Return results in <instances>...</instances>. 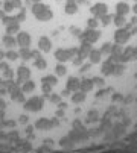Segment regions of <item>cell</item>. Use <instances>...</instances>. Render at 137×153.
I'll list each match as a JSON object with an SVG mask.
<instances>
[{
  "label": "cell",
  "mask_w": 137,
  "mask_h": 153,
  "mask_svg": "<svg viewBox=\"0 0 137 153\" xmlns=\"http://www.w3.org/2000/svg\"><path fill=\"white\" fill-rule=\"evenodd\" d=\"M32 14H34L35 18H38L40 21H47V20H50V18L53 17L52 9H50L47 5H43L41 2L34 5V8H32Z\"/></svg>",
  "instance_id": "6da1fadb"
},
{
  "label": "cell",
  "mask_w": 137,
  "mask_h": 153,
  "mask_svg": "<svg viewBox=\"0 0 137 153\" xmlns=\"http://www.w3.org/2000/svg\"><path fill=\"white\" fill-rule=\"evenodd\" d=\"M76 52H78L76 49H59V50H56L55 58H56L58 61H68L70 58H73V55H75Z\"/></svg>",
  "instance_id": "7a4b0ae2"
},
{
  "label": "cell",
  "mask_w": 137,
  "mask_h": 153,
  "mask_svg": "<svg viewBox=\"0 0 137 153\" xmlns=\"http://www.w3.org/2000/svg\"><path fill=\"white\" fill-rule=\"evenodd\" d=\"M82 39L87 42V44H93L99 39V32L96 29H87L84 33H82Z\"/></svg>",
  "instance_id": "3957f363"
},
{
  "label": "cell",
  "mask_w": 137,
  "mask_h": 153,
  "mask_svg": "<svg viewBox=\"0 0 137 153\" xmlns=\"http://www.w3.org/2000/svg\"><path fill=\"white\" fill-rule=\"evenodd\" d=\"M17 44L21 49H28L31 46V35L28 32H18V35H17Z\"/></svg>",
  "instance_id": "277c9868"
},
{
  "label": "cell",
  "mask_w": 137,
  "mask_h": 153,
  "mask_svg": "<svg viewBox=\"0 0 137 153\" xmlns=\"http://www.w3.org/2000/svg\"><path fill=\"white\" fill-rule=\"evenodd\" d=\"M129 36H131V33L126 30V29H119L116 33H114V41L117 42V44H125V42L129 39Z\"/></svg>",
  "instance_id": "5b68a950"
},
{
  "label": "cell",
  "mask_w": 137,
  "mask_h": 153,
  "mask_svg": "<svg viewBox=\"0 0 137 153\" xmlns=\"http://www.w3.org/2000/svg\"><path fill=\"white\" fill-rule=\"evenodd\" d=\"M108 12V6L105 3H96L95 6H91V14H93L95 17H104L105 14Z\"/></svg>",
  "instance_id": "8992f818"
},
{
  "label": "cell",
  "mask_w": 137,
  "mask_h": 153,
  "mask_svg": "<svg viewBox=\"0 0 137 153\" xmlns=\"http://www.w3.org/2000/svg\"><path fill=\"white\" fill-rule=\"evenodd\" d=\"M38 47H40V50H43V52H49V50L52 49V42H50V39H49L47 36H41V38L38 39Z\"/></svg>",
  "instance_id": "52a82bcc"
},
{
  "label": "cell",
  "mask_w": 137,
  "mask_h": 153,
  "mask_svg": "<svg viewBox=\"0 0 137 153\" xmlns=\"http://www.w3.org/2000/svg\"><path fill=\"white\" fill-rule=\"evenodd\" d=\"M20 6H21L20 0H5V2H3V9H5L6 12H11L12 9L20 8Z\"/></svg>",
  "instance_id": "ba28073f"
},
{
  "label": "cell",
  "mask_w": 137,
  "mask_h": 153,
  "mask_svg": "<svg viewBox=\"0 0 137 153\" xmlns=\"http://www.w3.org/2000/svg\"><path fill=\"white\" fill-rule=\"evenodd\" d=\"M17 76H18V82H25V80H28L29 79V76H31V71L26 68V67H20L18 70H17Z\"/></svg>",
  "instance_id": "9c48e42d"
},
{
  "label": "cell",
  "mask_w": 137,
  "mask_h": 153,
  "mask_svg": "<svg viewBox=\"0 0 137 153\" xmlns=\"http://www.w3.org/2000/svg\"><path fill=\"white\" fill-rule=\"evenodd\" d=\"M116 12H117V15H126L128 12H129V6L125 3V2H120V3H117L116 5Z\"/></svg>",
  "instance_id": "30bf717a"
},
{
  "label": "cell",
  "mask_w": 137,
  "mask_h": 153,
  "mask_svg": "<svg viewBox=\"0 0 137 153\" xmlns=\"http://www.w3.org/2000/svg\"><path fill=\"white\" fill-rule=\"evenodd\" d=\"M101 56H102V52H101V50H91V52H90V55H88L90 61L93 62V64L101 62Z\"/></svg>",
  "instance_id": "8fae6325"
},
{
  "label": "cell",
  "mask_w": 137,
  "mask_h": 153,
  "mask_svg": "<svg viewBox=\"0 0 137 153\" xmlns=\"http://www.w3.org/2000/svg\"><path fill=\"white\" fill-rule=\"evenodd\" d=\"M79 86H81V83H79V80H78V79H75V77L68 79V82H67V88H68V90L76 91V90L79 88Z\"/></svg>",
  "instance_id": "7c38bea8"
},
{
  "label": "cell",
  "mask_w": 137,
  "mask_h": 153,
  "mask_svg": "<svg viewBox=\"0 0 137 153\" xmlns=\"http://www.w3.org/2000/svg\"><path fill=\"white\" fill-rule=\"evenodd\" d=\"M15 42H17V39L12 38L11 35H5V36H3V44H5L6 47H12V46H15Z\"/></svg>",
  "instance_id": "4fadbf2b"
},
{
  "label": "cell",
  "mask_w": 137,
  "mask_h": 153,
  "mask_svg": "<svg viewBox=\"0 0 137 153\" xmlns=\"http://www.w3.org/2000/svg\"><path fill=\"white\" fill-rule=\"evenodd\" d=\"M18 29H20V26H18V23H15V21H12L11 25H8V26H6V32H8V35L18 32Z\"/></svg>",
  "instance_id": "5bb4252c"
},
{
  "label": "cell",
  "mask_w": 137,
  "mask_h": 153,
  "mask_svg": "<svg viewBox=\"0 0 137 153\" xmlns=\"http://www.w3.org/2000/svg\"><path fill=\"white\" fill-rule=\"evenodd\" d=\"M34 90H35V83L34 82H31V80L23 82V91H25V93H31Z\"/></svg>",
  "instance_id": "9a60e30c"
},
{
  "label": "cell",
  "mask_w": 137,
  "mask_h": 153,
  "mask_svg": "<svg viewBox=\"0 0 137 153\" xmlns=\"http://www.w3.org/2000/svg\"><path fill=\"white\" fill-rule=\"evenodd\" d=\"M76 11H78V6H76L75 2H68V3L65 5V12H67V14H75Z\"/></svg>",
  "instance_id": "2e32d148"
},
{
  "label": "cell",
  "mask_w": 137,
  "mask_h": 153,
  "mask_svg": "<svg viewBox=\"0 0 137 153\" xmlns=\"http://www.w3.org/2000/svg\"><path fill=\"white\" fill-rule=\"evenodd\" d=\"M114 23H116V26H119V27H123L125 26V17L123 15H116L114 17Z\"/></svg>",
  "instance_id": "e0dca14e"
},
{
  "label": "cell",
  "mask_w": 137,
  "mask_h": 153,
  "mask_svg": "<svg viewBox=\"0 0 137 153\" xmlns=\"http://www.w3.org/2000/svg\"><path fill=\"white\" fill-rule=\"evenodd\" d=\"M46 61L43 59V58H37V61H35V67L37 68H40V70H43V68H46Z\"/></svg>",
  "instance_id": "ac0fdd59"
},
{
  "label": "cell",
  "mask_w": 137,
  "mask_h": 153,
  "mask_svg": "<svg viewBox=\"0 0 137 153\" xmlns=\"http://www.w3.org/2000/svg\"><path fill=\"white\" fill-rule=\"evenodd\" d=\"M91 86H93V83H91L90 80H84V82L81 83V88H82L84 91H90Z\"/></svg>",
  "instance_id": "d6986e66"
},
{
  "label": "cell",
  "mask_w": 137,
  "mask_h": 153,
  "mask_svg": "<svg viewBox=\"0 0 137 153\" xmlns=\"http://www.w3.org/2000/svg\"><path fill=\"white\" fill-rule=\"evenodd\" d=\"M87 25H88V29H95V27L98 26V21H96L95 18H90V20L87 21Z\"/></svg>",
  "instance_id": "ffe728a7"
},
{
  "label": "cell",
  "mask_w": 137,
  "mask_h": 153,
  "mask_svg": "<svg viewBox=\"0 0 137 153\" xmlns=\"http://www.w3.org/2000/svg\"><path fill=\"white\" fill-rule=\"evenodd\" d=\"M56 74L58 76H64L65 74V67H64V65H58V67H56Z\"/></svg>",
  "instance_id": "44dd1931"
},
{
  "label": "cell",
  "mask_w": 137,
  "mask_h": 153,
  "mask_svg": "<svg viewBox=\"0 0 137 153\" xmlns=\"http://www.w3.org/2000/svg\"><path fill=\"white\" fill-rule=\"evenodd\" d=\"M6 58H8L9 61H14V59L18 58V53H15V52H8V53H6Z\"/></svg>",
  "instance_id": "7402d4cb"
},
{
  "label": "cell",
  "mask_w": 137,
  "mask_h": 153,
  "mask_svg": "<svg viewBox=\"0 0 137 153\" xmlns=\"http://www.w3.org/2000/svg\"><path fill=\"white\" fill-rule=\"evenodd\" d=\"M81 100H84V94H81V93H76V94L73 96V102H81Z\"/></svg>",
  "instance_id": "603a6c76"
},
{
  "label": "cell",
  "mask_w": 137,
  "mask_h": 153,
  "mask_svg": "<svg viewBox=\"0 0 137 153\" xmlns=\"http://www.w3.org/2000/svg\"><path fill=\"white\" fill-rule=\"evenodd\" d=\"M101 20H102V23H104V25H108V23H110V21H111V17L105 14L104 17H101Z\"/></svg>",
  "instance_id": "cb8c5ba5"
},
{
  "label": "cell",
  "mask_w": 137,
  "mask_h": 153,
  "mask_svg": "<svg viewBox=\"0 0 137 153\" xmlns=\"http://www.w3.org/2000/svg\"><path fill=\"white\" fill-rule=\"evenodd\" d=\"M32 2H34V3H40V2H41V0H32Z\"/></svg>",
  "instance_id": "d4e9b609"
},
{
  "label": "cell",
  "mask_w": 137,
  "mask_h": 153,
  "mask_svg": "<svg viewBox=\"0 0 137 153\" xmlns=\"http://www.w3.org/2000/svg\"><path fill=\"white\" fill-rule=\"evenodd\" d=\"M132 9H134V12H135V14H137V5H135V6H134V8H132Z\"/></svg>",
  "instance_id": "484cf974"
},
{
  "label": "cell",
  "mask_w": 137,
  "mask_h": 153,
  "mask_svg": "<svg viewBox=\"0 0 137 153\" xmlns=\"http://www.w3.org/2000/svg\"><path fill=\"white\" fill-rule=\"evenodd\" d=\"M0 6H2V2H0Z\"/></svg>",
  "instance_id": "4316f807"
},
{
  "label": "cell",
  "mask_w": 137,
  "mask_h": 153,
  "mask_svg": "<svg viewBox=\"0 0 137 153\" xmlns=\"http://www.w3.org/2000/svg\"><path fill=\"white\" fill-rule=\"evenodd\" d=\"M135 2H137V0H135Z\"/></svg>",
  "instance_id": "83f0119b"
}]
</instances>
